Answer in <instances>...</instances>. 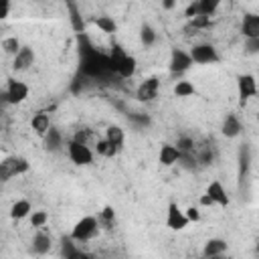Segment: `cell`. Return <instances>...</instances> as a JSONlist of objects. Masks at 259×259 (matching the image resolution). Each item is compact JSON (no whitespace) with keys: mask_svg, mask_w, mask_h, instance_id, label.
Listing matches in <instances>:
<instances>
[{"mask_svg":"<svg viewBox=\"0 0 259 259\" xmlns=\"http://www.w3.org/2000/svg\"><path fill=\"white\" fill-rule=\"evenodd\" d=\"M30 127H32L38 136H45V134L53 127V123H51V115H49L47 111H36V113L30 117Z\"/></svg>","mask_w":259,"mask_h":259,"instance_id":"19","label":"cell"},{"mask_svg":"<svg viewBox=\"0 0 259 259\" xmlns=\"http://www.w3.org/2000/svg\"><path fill=\"white\" fill-rule=\"evenodd\" d=\"M99 229H101L99 219L93 217V214H85L75 223V227L71 231V239L75 243H87V241H91L99 235Z\"/></svg>","mask_w":259,"mask_h":259,"instance_id":"1","label":"cell"},{"mask_svg":"<svg viewBox=\"0 0 259 259\" xmlns=\"http://www.w3.org/2000/svg\"><path fill=\"white\" fill-rule=\"evenodd\" d=\"M30 212H32V204H30V200H26V198H18V200L12 202L8 214H10V219H14V221H22V219H28Z\"/></svg>","mask_w":259,"mask_h":259,"instance_id":"16","label":"cell"},{"mask_svg":"<svg viewBox=\"0 0 259 259\" xmlns=\"http://www.w3.org/2000/svg\"><path fill=\"white\" fill-rule=\"evenodd\" d=\"M223 253H227V241L221 239V237H210L202 247V255L204 257H219Z\"/></svg>","mask_w":259,"mask_h":259,"instance_id":"18","label":"cell"},{"mask_svg":"<svg viewBox=\"0 0 259 259\" xmlns=\"http://www.w3.org/2000/svg\"><path fill=\"white\" fill-rule=\"evenodd\" d=\"M178 160H180V150H178V146L164 142V144L160 146V152H158V162H160L162 166L170 168V166L178 164Z\"/></svg>","mask_w":259,"mask_h":259,"instance_id":"11","label":"cell"},{"mask_svg":"<svg viewBox=\"0 0 259 259\" xmlns=\"http://www.w3.org/2000/svg\"><path fill=\"white\" fill-rule=\"evenodd\" d=\"M192 65H194V61H192V57H190V51L172 49L170 61H168V69H170L172 75H184Z\"/></svg>","mask_w":259,"mask_h":259,"instance_id":"7","label":"cell"},{"mask_svg":"<svg viewBox=\"0 0 259 259\" xmlns=\"http://www.w3.org/2000/svg\"><path fill=\"white\" fill-rule=\"evenodd\" d=\"M257 91H259V77H257Z\"/></svg>","mask_w":259,"mask_h":259,"instance_id":"42","label":"cell"},{"mask_svg":"<svg viewBox=\"0 0 259 259\" xmlns=\"http://www.w3.org/2000/svg\"><path fill=\"white\" fill-rule=\"evenodd\" d=\"M67 156L75 166H89V164H93L95 152L89 148V144H83V142H77L71 138L67 142Z\"/></svg>","mask_w":259,"mask_h":259,"instance_id":"3","label":"cell"},{"mask_svg":"<svg viewBox=\"0 0 259 259\" xmlns=\"http://www.w3.org/2000/svg\"><path fill=\"white\" fill-rule=\"evenodd\" d=\"M184 212H186V217H188L190 223H198V221H200V210H198V206H188V208H184Z\"/></svg>","mask_w":259,"mask_h":259,"instance_id":"37","label":"cell"},{"mask_svg":"<svg viewBox=\"0 0 259 259\" xmlns=\"http://www.w3.org/2000/svg\"><path fill=\"white\" fill-rule=\"evenodd\" d=\"M105 138H107L113 146H117V148L121 150V146H123V142H125V132H123V127H119V125H107V127H105Z\"/></svg>","mask_w":259,"mask_h":259,"instance_id":"24","label":"cell"},{"mask_svg":"<svg viewBox=\"0 0 259 259\" xmlns=\"http://www.w3.org/2000/svg\"><path fill=\"white\" fill-rule=\"evenodd\" d=\"M221 2H223V0H198L200 14H204V16H212V14L219 10Z\"/></svg>","mask_w":259,"mask_h":259,"instance_id":"31","label":"cell"},{"mask_svg":"<svg viewBox=\"0 0 259 259\" xmlns=\"http://www.w3.org/2000/svg\"><path fill=\"white\" fill-rule=\"evenodd\" d=\"M95 152H97L99 156H103V158H115L117 152H119V148L113 146V144L103 136V138L97 140V144H95Z\"/></svg>","mask_w":259,"mask_h":259,"instance_id":"23","label":"cell"},{"mask_svg":"<svg viewBox=\"0 0 259 259\" xmlns=\"http://www.w3.org/2000/svg\"><path fill=\"white\" fill-rule=\"evenodd\" d=\"M158 91H160V79H158V77H148V79H144V81L138 85L136 97H138V101L150 103V101H154V99L158 97Z\"/></svg>","mask_w":259,"mask_h":259,"instance_id":"9","label":"cell"},{"mask_svg":"<svg viewBox=\"0 0 259 259\" xmlns=\"http://www.w3.org/2000/svg\"><path fill=\"white\" fill-rule=\"evenodd\" d=\"M42 138H45V148H47L49 152H59V150H61V146H63V136H61V132H59L57 127H51Z\"/></svg>","mask_w":259,"mask_h":259,"instance_id":"22","label":"cell"},{"mask_svg":"<svg viewBox=\"0 0 259 259\" xmlns=\"http://www.w3.org/2000/svg\"><path fill=\"white\" fill-rule=\"evenodd\" d=\"M28 93H30V87L24 81H20V79H8L6 81V87L2 91V99L8 105H20L22 101L28 99Z\"/></svg>","mask_w":259,"mask_h":259,"instance_id":"2","label":"cell"},{"mask_svg":"<svg viewBox=\"0 0 259 259\" xmlns=\"http://www.w3.org/2000/svg\"><path fill=\"white\" fill-rule=\"evenodd\" d=\"M51 247H53V237L49 233H45V231L38 229L36 235L32 237V251L36 255H45V253L51 251Z\"/></svg>","mask_w":259,"mask_h":259,"instance_id":"17","label":"cell"},{"mask_svg":"<svg viewBox=\"0 0 259 259\" xmlns=\"http://www.w3.org/2000/svg\"><path fill=\"white\" fill-rule=\"evenodd\" d=\"M95 26L103 32V34H113L115 30H117V22L113 20V16H107V14H101V16H97L95 20Z\"/></svg>","mask_w":259,"mask_h":259,"instance_id":"25","label":"cell"},{"mask_svg":"<svg viewBox=\"0 0 259 259\" xmlns=\"http://www.w3.org/2000/svg\"><path fill=\"white\" fill-rule=\"evenodd\" d=\"M204 192L214 200L217 206H229V202H231V198H229V194H227V190H225L221 180H210Z\"/></svg>","mask_w":259,"mask_h":259,"instance_id":"12","label":"cell"},{"mask_svg":"<svg viewBox=\"0 0 259 259\" xmlns=\"http://www.w3.org/2000/svg\"><path fill=\"white\" fill-rule=\"evenodd\" d=\"M243 51H245L247 55H259V36L245 38V42H243Z\"/></svg>","mask_w":259,"mask_h":259,"instance_id":"33","label":"cell"},{"mask_svg":"<svg viewBox=\"0 0 259 259\" xmlns=\"http://www.w3.org/2000/svg\"><path fill=\"white\" fill-rule=\"evenodd\" d=\"M10 14V0H0V20H6Z\"/></svg>","mask_w":259,"mask_h":259,"instance_id":"39","label":"cell"},{"mask_svg":"<svg viewBox=\"0 0 259 259\" xmlns=\"http://www.w3.org/2000/svg\"><path fill=\"white\" fill-rule=\"evenodd\" d=\"M176 6V0H162V8L164 10H172Z\"/></svg>","mask_w":259,"mask_h":259,"instance_id":"41","label":"cell"},{"mask_svg":"<svg viewBox=\"0 0 259 259\" xmlns=\"http://www.w3.org/2000/svg\"><path fill=\"white\" fill-rule=\"evenodd\" d=\"M136 69H138V61H136V57H134V55H130V53H127V55L121 59V63L117 65L115 73H117L119 77H123V79H130V77H134Z\"/></svg>","mask_w":259,"mask_h":259,"instance_id":"20","label":"cell"},{"mask_svg":"<svg viewBox=\"0 0 259 259\" xmlns=\"http://www.w3.org/2000/svg\"><path fill=\"white\" fill-rule=\"evenodd\" d=\"M200 14V6H198V0H190V4L184 8V16L188 18V20H192L194 16H198Z\"/></svg>","mask_w":259,"mask_h":259,"instance_id":"34","label":"cell"},{"mask_svg":"<svg viewBox=\"0 0 259 259\" xmlns=\"http://www.w3.org/2000/svg\"><path fill=\"white\" fill-rule=\"evenodd\" d=\"M34 61H36V55H34L32 47L22 45V49L12 57V69L18 71V73L20 71H26V69H30L34 65Z\"/></svg>","mask_w":259,"mask_h":259,"instance_id":"10","label":"cell"},{"mask_svg":"<svg viewBox=\"0 0 259 259\" xmlns=\"http://www.w3.org/2000/svg\"><path fill=\"white\" fill-rule=\"evenodd\" d=\"M190 57L194 65H214L221 61V55L214 45L210 42H196L190 47Z\"/></svg>","mask_w":259,"mask_h":259,"instance_id":"5","label":"cell"},{"mask_svg":"<svg viewBox=\"0 0 259 259\" xmlns=\"http://www.w3.org/2000/svg\"><path fill=\"white\" fill-rule=\"evenodd\" d=\"M28 170H30V164H28V160L24 156H10V158H4L0 162V178H2V182H8L14 176L26 174Z\"/></svg>","mask_w":259,"mask_h":259,"instance_id":"4","label":"cell"},{"mask_svg":"<svg viewBox=\"0 0 259 259\" xmlns=\"http://www.w3.org/2000/svg\"><path fill=\"white\" fill-rule=\"evenodd\" d=\"M229 2H233V0H229Z\"/></svg>","mask_w":259,"mask_h":259,"instance_id":"45","label":"cell"},{"mask_svg":"<svg viewBox=\"0 0 259 259\" xmlns=\"http://www.w3.org/2000/svg\"><path fill=\"white\" fill-rule=\"evenodd\" d=\"M200 204H202V206H217V204H214V200H212V198H210L206 192L200 196Z\"/></svg>","mask_w":259,"mask_h":259,"instance_id":"40","label":"cell"},{"mask_svg":"<svg viewBox=\"0 0 259 259\" xmlns=\"http://www.w3.org/2000/svg\"><path fill=\"white\" fill-rule=\"evenodd\" d=\"M257 251H259V243H257Z\"/></svg>","mask_w":259,"mask_h":259,"instance_id":"44","label":"cell"},{"mask_svg":"<svg viewBox=\"0 0 259 259\" xmlns=\"http://www.w3.org/2000/svg\"><path fill=\"white\" fill-rule=\"evenodd\" d=\"M190 22H192V26H194V28H208V26H210V16L198 14V16H194Z\"/></svg>","mask_w":259,"mask_h":259,"instance_id":"35","label":"cell"},{"mask_svg":"<svg viewBox=\"0 0 259 259\" xmlns=\"http://www.w3.org/2000/svg\"><path fill=\"white\" fill-rule=\"evenodd\" d=\"M97 219H99V225L103 229H113L115 227V210H113V206H103L99 210Z\"/></svg>","mask_w":259,"mask_h":259,"instance_id":"27","label":"cell"},{"mask_svg":"<svg viewBox=\"0 0 259 259\" xmlns=\"http://www.w3.org/2000/svg\"><path fill=\"white\" fill-rule=\"evenodd\" d=\"M89 136H91V132H89L87 127H83V130H77V132L73 134V140L83 142V144H89Z\"/></svg>","mask_w":259,"mask_h":259,"instance_id":"36","label":"cell"},{"mask_svg":"<svg viewBox=\"0 0 259 259\" xmlns=\"http://www.w3.org/2000/svg\"><path fill=\"white\" fill-rule=\"evenodd\" d=\"M63 255H65L67 259H73V257H85V253H83L81 249H75V241H73V239L63 243Z\"/></svg>","mask_w":259,"mask_h":259,"instance_id":"32","label":"cell"},{"mask_svg":"<svg viewBox=\"0 0 259 259\" xmlns=\"http://www.w3.org/2000/svg\"><path fill=\"white\" fill-rule=\"evenodd\" d=\"M22 49V45H20V40L16 38V36H6V38H2V51L6 53V55H16L18 51Z\"/></svg>","mask_w":259,"mask_h":259,"instance_id":"29","label":"cell"},{"mask_svg":"<svg viewBox=\"0 0 259 259\" xmlns=\"http://www.w3.org/2000/svg\"><path fill=\"white\" fill-rule=\"evenodd\" d=\"M190 225L184 208H180L176 202H168V208H166V227L170 231H184L186 227Z\"/></svg>","mask_w":259,"mask_h":259,"instance_id":"8","label":"cell"},{"mask_svg":"<svg viewBox=\"0 0 259 259\" xmlns=\"http://www.w3.org/2000/svg\"><path fill=\"white\" fill-rule=\"evenodd\" d=\"M174 95L176 97H192V95H196V87L190 83V81H186V79H180V81H176V85H174Z\"/></svg>","mask_w":259,"mask_h":259,"instance_id":"26","label":"cell"},{"mask_svg":"<svg viewBox=\"0 0 259 259\" xmlns=\"http://www.w3.org/2000/svg\"><path fill=\"white\" fill-rule=\"evenodd\" d=\"M241 34L245 38L259 36V12H247L241 20Z\"/></svg>","mask_w":259,"mask_h":259,"instance_id":"14","label":"cell"},{"mask_svg":"<svg viewBox=\"0 0 259 259\" xmlns=\"http://www.w3.org/2000/svg\"><path fill=\"white\" fill-rule=\"evenodd\" d=\"M130 119H132L134 123H138V125H142V127H146V125H150V117H148L146 113H142V115H136V113H132V115H130Z\"/></svg>","mask_w":259,"mask_h":259,"instance_id":"38","label":"cell"},{"mask_svg":"<svg viewBox=\"0 0 259 259\" xmlns=\"http://www.w3.org/2000/svg\"><path fill=\"white\" fill-rule=\"evenodd\" d=\"M156 40H158V32H156V28H154L152 24L144 22V24L140 26V42H142V47L150 49V47L156 45Z\"/></svg>","mask_w":259,"mask_h":259,"instance_id":"21","label":"cell"},{"mask_svg":"<svg viewBox=\"0 0 259 259\" xmlns=\"http://www.w3.org/2000/svg\"><path fill=\"white\" fill-rule=\"evenodd\" d=\"M241 132H243L241 119H239L235 113H227L225 119H223V123H221V134H223L225 138H237Z\"/></svg>","mask_w":259,"mask_h":259,"instance_id":"13","label":"cell"},{"mask_svg":"<svg viewBox=\"0 0 259 259\" xmlns=\"http://www.w3.org/2000/svg\"><path fill=\"white\" fill-rule=\"evenodd\" d=\"M28 221H30V227H34V229H42V227L49 223V212L42 210V208L32 210L30 217H28Z\"/></svg>","mask_w":259,"mask_h":259,"instance_id":"28","label":"cell"},{"mask_svg":"<svg viewBox=\"0 0 259 259\" xmlns=\"http://www.w3.org/2000/svg\"><path fill=\"white\" fill-rule=\"evenodd\" d=\"M194 156H196V162H198L200 168H208V166H212V162H214V150H212V146H208V144H196Z\"/></svg>","mask_w":259,"mask_h":259,"instance_id":"15","label":"cell"},{"mask_svg":"<svg viewBox=\"0 0 259 259\" xmlns=\"http://www.w3.org/2000/svg\"><path fill=\"white\" fill-rule=\"evenodd\" d=\"M257 121H259V113H257Z\"/></svg>","mask_w":259,"mask_h":259,"instance_id":"43","label":"cell"},{"mask_svg":"<svg viewBox=\"0 0 259 259\" xmlns=\"http://www.w3.org/2000/svg\"><path fill=\"white\" fill-rule=\"evenodd\" d=\"M176 146H178L180 154H186V152H194L196 142H194V138H190V136H186V134H184V136H178Z\"/></svg>","mask_w":259,"mask_h":259,"instance_id":"30","label":"cell"},{"mask_svg":"<svg viewBox=\"0 0 259 259\" xmlns=\"http://www.w3.org/2000/svg\"><path fill=\"white\" fill-rule=\"evenodd\" d=\"M237 95H239V103L245 105L249 99H253L255 95H259L257 91V77L251 73H243L237 77Z\"/></svg>","mask_w":259,"mask_h":259,"instance_id":"6","label":"cell"}]
</instances>
